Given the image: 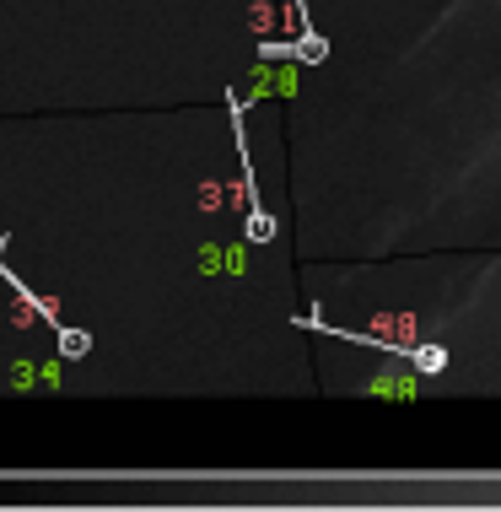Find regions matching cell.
<instances>
[{
    "instance_id": "1",
    "label": "cell",
    "mask_w": 501,
    "mask_h": 512,
    "mask_svg": "<svg viewBox=\"0 0 501 512\" xmlns=\"http://www.w3.org/2000/svg\"><path fill=\"white\" fill-rule=\"evenodd\" d=\"M87 351H92V335H87V329H71V324H65V329H60V356H65V362H81Z\"/></svg>"
}]
</instances>
